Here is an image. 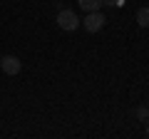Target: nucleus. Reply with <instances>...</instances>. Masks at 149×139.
I'll return each mask as SVG.
<instances>
[{"mask_svg":"<svg viewBox=\"0 0 149 139\" xmlns=\"http://www.w3.org/2000/svg\"><path fill=\"white\" fill-rule=\"evenodd\" d=\"M57 25L62 27V30L72 32V30H77V27H80V17L74 15L72 10H60V13H57Z\"/></svg>","mask_w":149,"mask_h":139,"instance_id":"obj_1","label":"nucleus"},{"mask_svg":"<svg viewBox=\"0 0 149 139\" xmlns=\"http://www.w3.org/2000/svg\"><path fill=\"white\" fill-rule=\"evenodd\" d=\"M104 15H102L100 10H95V13H87L85 15V30L87 32H100L102 27H104Z\"/></svg>","mask_w":149,"mask_h":139,"instance_id":"obj_2","label":"nucleus"},{"mask_svg":"<svg viewBox=\"0 0 149 139\" xmlns=\"http://www.w3.org/2000/svg\"><path fill=\"white\" fill-rule=\"evenodd\" d=\"M0 67H3V72H5V75H20L22 62L15 57V55H5V57L0 60Z\"/></svg>","mask_w":149,"mask_h":139,"instance_id":"obj_3","label":"nucleus"},{"mask_svg":"<svg viewBox=\"0 0 149 139\" xmlns=\"http://www.w3.org/2000/svg\"><path fill=\"white\" fill-rule=\"evenodd\" d=\"M77 3H80V8L87 10V13H95V10L102 8V0H77Z\"/></svg>","mask_w":149,"mask_h":139,"instance_id":"obj_4","label":"nucleus"},{"mask_svg":"<svg viewBox=\"0 0 149 139\" xmlns=\"http://www.w3.org/2000/svg\"><path fill=\"white\" fill-rule=\"evenodd\" d=\"M137 22L142 27H149V8H139L137 10Z\"/></svg>","mask_w":149,"mask_h":139,"instance_id":"obj_5","label":"nucleus"},{"mask_svg":"<svg viewBox=\"0 0 149 139\" xmlns=\"http://www.w3.org/2000/svg\"><path fill=\"white\" fill-rule=\"evenodd\" d=\"M137 117L142 119V122H149V109H147V107H139V109H137Z\"/></svg>","mask_w":149,"mask_h":139,"instance_id":"obj_6","label":"nucleus"},{"mask_svg":"<svg viewBox=\"0 0 149 139\" xmlns=\"http://www.w3.org/2000/svg\"><path fill=\"white\" fill-rule=\"evenodd\" d=\"M124 0H102V5H112V8H117V5H122Z\"/></svg>","mask_w":149,"mask_h":139,"instance_id":"obj_7","label":"nucleus"},{"mask_svg":"<svg viewBox=\"0 0 149 139\" xmlns=\"http://www.w3.org/2000/svg\"><path fill=\"white\" fill-rule=\"evenodd\" d=\"M147 137H149V122H147Z\"/></svg>","mask_w":149,"mask_h":139,"instance_id":"obj_8","label":"nucleus"}]
</instances>
